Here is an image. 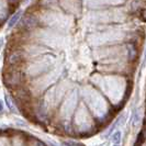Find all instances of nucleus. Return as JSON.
<instances>
[{
  "label": "nucleus",
  "instance_id": "nucleus-1",
  "mask_svg": "<svg viewBox=\"0 0 146 146\" xmlns=\"http://www.w3.org/2000/svg\"><path fill=\"white\" fill-rule=\"evenodd\" d=\"M3 79L7 86L10 87H19L22 82V74L18 69H10L5 74Z\"/></svg>",
  "mask_w": 146,
  "mask_h": 146
},
{
  "label": "nucleus",
  "instance_id": "nucleus-2",
  "mask_svg": "<svg viewBox=\"0 0 146 146\" xmlns=\"http://www.w3.org/2000/svg\"><path fill=\"white\" fill-rule=\"evenodd\" d=\"M23 59V52L21 50H15V51L11 52L10 55L8 56V63L9 65L15 66L20 64Z\"/></svg>",
  "mask_w": 146,
  "mask_h": 146
},
{
  "label": "nucleus",
  "instance_id": "nucleus-3",
  "mask_svg": "<svg viewBox=\"0 0 146 146\" xmlns=\"http://www.w3.org/2000/svg\"><path fill=\"white\" fill-rule=\"evenodd\" d=\"M36 24H37L36 18H35L34 15H29L25 17V19H24V25H25L28 29H33Z\"/></svg>",
  "mask_w": 146,
  "mask_h": 146
},
{
  "label": "nucleus",
  "instance_id": "nucleus-4",
  "mask_svg": "<svg viewBox=\"0 0 146 146\" xmlns=\"http://www.w3.org/2000/svg\"><path fill=\"white\" fill-rule=\"evenodd\" d=\"M21 15H22V11L21 10H19L15 15H13L11 17V19L9 20V23H8V28L9 29H11V28H13L15 24L18 23V21L20 20V18H21Z\"/></svg>",
  "mask_w": 146,
  "mask_h": 146
},
{
  "label": "nucleus",
  "instance_id": "nucleus-5",
  "mask_svg": "<svg viewBox=\"0 0 146 146\" xmlns=\"http://www.w3.org/2000/svg\"><path fill=\"white\" fill-rule=\"evenodd\" d=\"M120 141H121V132L117 131L114 133V136H113V142L114 143H120Z\"/></svg>",
  "mask_w": 146,
  "mask_h": 146
},
{
  "label": "nucleus",
  "instance_id": "nucleus-6",
  "mask_svg": "<svg viewBox=\"0 0 146 146\" xmlns=\"http://www.w3.org/2000/svg\"><path fill=\"white\" fill-rule=\"evenodd\" d=\"M2 109H3V107H2V104H1V102H0V112L2 111Z\"/></svg>",
  "mask_w": 146,
  "mask_h": 146
},
{
  "label": "nucleus",
  "instance_id": "nucleus-7",
  "mask_svg": "<svg viewBox=\"0 0 146 146\" xmlns=\"http://www.w3.org/2000/svg\"><path fill=\"white\" fill-rule=\"evenodd\" d=\"M145 63H146V51H145Z\"/></svg>",
  "mask_w": 146,
  "mask_h": 146
},
{
  "label": "nucleus",
  "instance_id": "nucleus-8",
  "mask_svg": "<svg viewBox=\"0 0 146 146\" xmlns=\"http://www.w3.org/2000/svg\"><path fill=\"white\" fill-rule=\"evenodd\" d=\"M115 146H119V145H115Z\"/></svg>",
  "mask_w": 146,
  "mask_h": 146
}]
</instances>
